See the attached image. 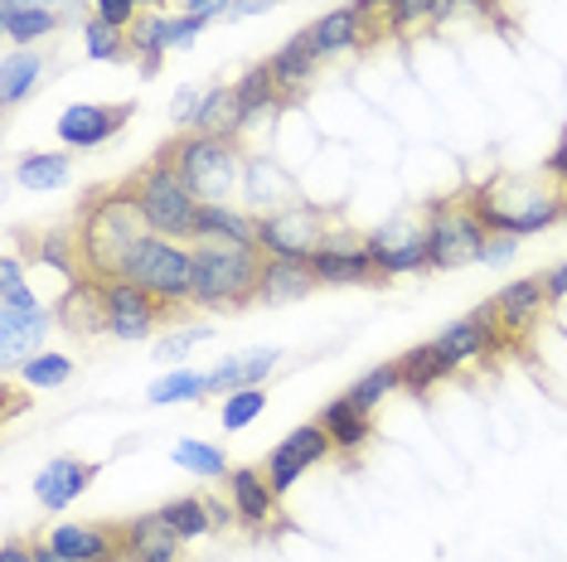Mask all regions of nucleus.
Wrapping results in <instances>:
<instances>
[{
    "instance_id": "nucleus-8",
    "label": "nucleus",
    "mask_w": 567,
    "mask_h": 562,
    "mask_svg": "<svg viewBox=\"0 0 567 562\" xmlns=\"http://www.w3.org/2000/svg\"><path fill=\"white\" fill-rule=\"evenodd\" d=\"M330 228H334V209L296 199V204H287V209L262 214V219H257V248H262V258L311 262L320 252V242L330 238Z\"/></svg>"
},
{
    "instance_id": "nucleus-33",
    "label": "nucleus",
    "mask_w": 567,
    "mask_h": 562,
    "mask_svg": "<svg viewBox=\"0 0 567 562\" xmlns=\"http://www.w3.org/2000/svg\"><path fill=\"white\" fill-rule=\"evenodd\" d=\"M34 262H40V267H54V272L69 277V281H83L79 233H73V228H54V233H40V238H34Z\"/></svg>"
},
{
    "instance_id": "nucleus-51",
    "label": "nucleus",
    "mask_w": 567,
    "mask_h": 562,
    "mask_svg": "<svg viewBox=\"0 0 567 562\" xmlns=\"http://www.w3.org/2000/svg\"><path fill=\"white\" fill-rule=\"evenodd\" d=\"M495 0H436L432 6V20H451V15H461V10H489Z\"/></svg>"
},
{
    "instance_id": "nucleus-50",
    "label": "nucleus",
    "mask_w": 567,
    "mask_h": 562,
    "mask_svg": "<svg viewBox=\"0 0 567 562\" xmlns=\"http://www.w3.org/2000/svg\"><path fill=\"white\" fill-rule=\"evenodd\" d=\"M544 175H548V180H553V185H558L563 195H567V136L558 140V150H553V156L544 160Z\"/></svg>"
},
{
    "instance_id": "nucleus-57",
    "label": "nucleus",
    "mask_w": 567,
    "mask_h": 562,
    "mask_svg": "<svg viewBox=\"0 0 567 562\" xmlns=\"http://www.w3.org/2000/svg\"><path fill=\"white\" fill-rule=\"evenodd\" d=\"M34 558H40V562H79V558L59 553V548H49V543H34Z\"/></svg>"
},
{
    "instance_id": "nucleus-41",
    "label": "nucleus",
    "mask_w": 567,
    "mask_h": 562,
    "mask_svg": "<svg viewBox=\"0 0 567 562\" xmlns=\"http://www.w3.org/2000/svg\"><path fill=\"white\" fill-rule=\"evenodd\" d=\"M262 407H267L262 388H238V393H228V398H224V413H218V422H224V431H243V427H252V422L262 417Z\"/></svg>"
},
{
    "instance_id": "nucleus-47",
    "label": "nucleus",
    "mask_w": 567,
    "mask_h": 562,
    "mask_svg": "<svg viewBox=\"0 0 567 562\" xmlns=\"http://www.w3.org/2000/svg\"><path fill=\"white\" fill-rule=\"evenodd\" d=\"M432 6L436 0H398L393 6V34H403V30H412V24L432 20Z\"/></svg>"
},
{
    "instance_id": "nucleus-43",
    "label": "nucleus",
    "mask_w": 567,
    "mask_h": 562,
    "mask_svg": "<svg viewBox=\"0 0 567 562\" xmlns=\"http://www.w3.org/2000/svg\"><path fill=\"white\" fill-rule=\"evenodd\" d=\"M209 335H214L209 325H195V330H175L171 340H161V344H156V360H179V354H189V350H195L199 340H209Z\"/></svg>"
},
{
    "instance_id": "nucleus-26",
    "label": "nucleus",
    "mask_w": 567,
    "mask_h": 562,
    "mask_svg": "<svg viewBox=\"0 0 567 562\" xmlns=\"http://www.w3.org/2000/svg\"><path fill=\"white\" fill-rule=\"evenodd\" d=\"M277 360H281V350H248V354H238V360H224L209 374V393L228 398V393H238V388H262V378H272Z\"/></svg>"
},
{
    "instance_id": "nucleus-12",
    "label": "nucleus",
    "mask_w": 567,
    "mask_h": 562,
    "mask_svg": "<svg viewBox=\"0 0 567 562\" xmlns=\"http://www.w3.org/2000/svg\"><path fill=\"white\" fill-rule=\"evenodd\" d=\"M330 451H334V441H330V431L320 427V422H306V427L287 431V437L277 441V451L267 456V480H272V490L287 495L291 485L301 480L311 466L326 461Z\"/></svg>"
},
{
    "instance_id": "nucleus-32",
    "label": "nucleus",
    "mask_w": 567,
    "mask_h": 562,
    "mask_svg": "<svg viewBox=\"0 0 567 562\" xmlns=\"http://www.w3.org/2000/svg\"><path fill=\"white\" fill-rule=\"evenodd\" d=\"M16 180L24 189H63L73 180V160L63 156V150H30V156H20V165H16Z\"/></svg>"
},
{
    "instance_id": "nucleus-14",
    "label": "nucleus",
    "mask_w": 567,
    "mask_h": 562,
    "mask_svg": "<svg viewBox=\"0 0 567 562\" xmlns=\"http://www.w3.org/2000/svg\"><path fill=\"white\" fill-rule=\"evenodd\" d=\"M102 287H107V335L112 340L136 344L156 330L161 315H171L151 291L132 287V281H102Z\"/></svg>"
},
{
    "instance_id": "nucleus-54",
    "label": "nucleus",
    "mask_w": 567,
    "mask_h": 562,
    "mask_svg": "<svg viewBox=\"0 0 567 562\" xmlns=\"http://www.w3.org/2000/svg\"><path fill=\"white\" fill-rule=\"evenodd\" d=\"M277 0H234V10H228V20H243V15H262V10H272Z\"/></svg>"
},
{
    "instance_id": "nucleus-48",
    "label": "nucleus",
    "mask_w": 567,
    "mask_h": 562,
    "mask_svg": "<svg viewBox=\"0 0 567 562\" xmlns=\"http://www.w3.org/2000/svg\"><path fill=\"white\" fill-rule=\"evenodd\" d=\"M514 252H519V238H509V233H489V242H485V252H481V262H489V267H499V262H509Z\"/></svg>"
},
{
    "instance_id": "nucleus-34",
    "label": "nucleus",
    "mask_w": 567,
    "mask_h": 562,
    "mask_svg": "<svg viewBox=\"0 0 567 562\" xmlns=\"http://www.w3.org/2000/svg\"><path fill=\"white\" fill-rule=\"evenodd\" d=\"M398 374H403V388L408 393H427L446 374H456V368L442 360V350H436V344H417V350H408L403 360H398Z\"/></svg>"
},
{
    "instance_id": "nucleus-46",
    "label": "nucleus",
    "mask_w": 567,
    "mask_h": 562,
    "mask_svg": "<svg viewBox=\"0 0 567 562\" xmlns=\"http://www.w3.org/2000/svg\"><path fill=\"white\" fill-rule=\"evenodd\" d=\"M354 6H359V15L369 20V30L379 34V40L383 34H393V6L398 0H354Z\"/></svg>"
},
{
    "instance_id": "nucleus-5",
    "label": "nucleus",
    "mask_w": 567,
    "mask_h": 562,
    "mask_svg": "<svg viewBox=\"0 0 567 562\" xmlns=\"http://www.w3.org/2000/svg\"><path fill=\"white\" fill-rule=\"evenodd\" d=\"M126 189H132V199H136V209H141V219H146L151 233L175 238V242L179 238L195 242V228H199V209H204V204L195 199V189L179 180V175L165 160L141 165L132 180H126Z\"/></svg>"
},
{
    "instance_id": "nucleus-17",
    "label": "nucleus",
    "mask_w": 567,
    "mask_h": 562,
    "mask_svg": "<svg viewBox=\"0 0 567 562\" xmlns=\"http://www.w3.org/2000/svg\"><path fill=\"white\" fill-rule=\"evenodd\" d=\"M179 533L165 523V514H136L122 523V562H179Z\"/></svg>"
},
{
    "instance_id": "nucleus-52",
    "label": "nucleus",
    "mask_w": 567,
    "mask_h": 562,
    "mask_svg": "<svg viewBox=\"0 0 567 562\" xmlns=\"http://www.w3.org/2000/svg\"><path fill=\"white\" fill-rule=\"evenodd\" d=\"M20 287H24V267L16 252H10V258L0 262V291H20Z\"/></svg>"
},
{
    "instance_id": "nucleus-16",
    "label": "nucleus",
    "mask_w": 567,
    "mask_h": 562,
    "mask_svg": "<svg viewBox=\"0 0 567 562\" xmlns=\"http://www.w3.org/2000/svg\"><path fill=\"white\" fill-rule=\"evenodd\" d=\"M54 321L69 330V335H79V340L107 335V287L93 281V277L73 281V287L63 291V301L54 305Z\"/></svg>"
},
{
    "instance_id": "nucleus-18",
    "label": "nucleus",
    "mask_w": 567,
    "mask_h": 562,
    "mask_svg": "<svg viewBox=\"0 0 567 562\" xmlns=\"http://www.w3.org/2000/svg\"><path fill=\"white\" fill-rule=\"evenodd\" d=\"M243 204H248L257 219H262V214H277V209H287V204H296V180L277 160L248 156L243 160Z\"/></svg>"
},
{
    "instance_id": "nucleus-25",
    "label": "nucleus",
    "mask_w": 567,
    "mask_h": 562,
    "mask_svg": "<svg viewBox=\"0 0 567 562\" xmlns=\"http://www.w3.org/2000/svg\"><path fill=\"white\" fill-rule=\"evenodd\" d=\"M316 63H320V49L311 40V30L291 34V40L281 44V54L272 59V79L281 87V97H287V102L301 97L306 87H311V79H316Z\"/></svg>"
},
{
    "instance_id": "nucleus-9",
    "label": "nucleus",
    "mask_w": 567,
    "mask_h": 562,
    "mask_svg": "<svg viewBox=\"0 0 567 562\" xmlns=\"http://www.w3.org/2000/svg\"><path fill=\"white\" fill-rule=\"evenodd\" d=\"M49 335V311L34 301L30 287L20 291H0V364L6 374H16L40 354V344Z\"/></svg>"
},
{
    "instance_id": "nucleus-35",
    "label": "nucleus",
    "mask_w": 567,
    "mask_h": 562,
    "mask_svg": "<svg viewBox=\"0 0 567 562\" xmlns=\"http://www.w3.org/2000/svg\"><path fill=\"white\" fill-rule=\"evenodd\" d=\"M393 388H403V374H398V360H389V364H373L364 378H354L350 388H344V398H350L359 413H373L383 398H389Z\"/></svg>"
},
{
    "instance_id": "nucleus-20",
    "label": "nucleus",
    "mask_w": 567,
    "mask_h": 562,
    "mask_svg": "<svg viewBox=\"0 0 567 562\" xmlns=\"http://www.w3.org/2000/svg\"><path fill=\"white\" fill-rule=\"evenodd\" d=\"M495 321L499 330H528V325H538L544 321V311L553 305L548 296V277H524V281H509L505 291H499L495 301Z\"/></svg>"
},
{
    "instance_id": "nucleus-40",
    "label": "nucleus",
    "mask_w": 567,
    "mask_h": 562,
    "mask_svg": "<svg viewBox=\"0 0 567 562\" xmlns=\"http://www.w3.org/2000/svg\"><path fill=\"white\" fill-rule=\"evenodd\" d=\"M20 374H24L30 388H63V383L73 378V360L69 354H54V350H40L30 364L20 368Z\"/></svg>"
},
{
    "instance_id": "nucleus-55",
    "label": "nucleus",
    "mask_w": 567,
    "mask_h": 562,
    "mask_svg": "<svg viewBox=\"0 0 567 562\" xmlns=\"http://www.w3.org/2000/svg\"><path fill=\"white\" fill-rule=\"evenodd\" d=\"M548 296H553V301L567 296V262L558 267V272H548Z\"/></svg>"
},
{
    "instance_id": "nucleus-24",
    "label": "nucleus",
    "mask_w": 567,
    "mask_h": 562,
    "mask_svg": "<svg viewBox=\"0 0 567 562\" xmlns=\"http://www.w3.org/2000/svg\"><path fill=\"white\" fill-rule=\"evenodd\" d=\"M320 287L316 267L311 262H296V258H267L262 262V281H257V301L262 305H287L301 301Z\"/></svg>"
},
{
    "instance_id": "nucleus-45",
    "label": "nucleus",
    "mask_w": 567,
    "mask_h": 562,
    "mask_svg": "<svg viewBox=\"0 0 567 562\" xmlns=\"http://www.w3.org/2000/svg\"><path fill=\"white\" fill-rule=\"evenodd\" d=\"M209 20H199V15H175L171 24H165V49H189L199 40V30Z\"/></svg>"
},
{
    "instance_id": "nucleus-28",
    "label": "nucleus",
    "mask_w": 567,
    "mask_h": 562,
    "mask_svg": "<svg viewBox=\"0 0 567 562\" xmlns=\"http://www.w3.org/2000/svg\"><path fill=\"white\" fill-rule=\"evenodd\" d=\"M63 24L59 10L49 6H20V0H0V34L10 44H34V40H49Z\"/></svg>"
},
{
    "instance_id": "nucleus-38",
    "label": "nucleus",
    "mask_w": 567,
    "mask_h": 562,
    "mask_svg": "<svg viewBox=\"0 0 567 562\" xmlns=\"http://www.w3.org/2000/svg\"><path fill=\"white\" fill-rule=\"evenodd\" d=\"M199 393H209V374H195V368H175V374H165L151 383V393L146 398L165 407V403H189V398H199Z\"/></svg>"
},
{
    "instance_id": "nucleus-10",
    "label": "nucleus",
    "mask_w": 567,
    "mask_h": 562,
    "mask_svg": "<svg viewBox=\"0 0 567 562\" xmlns=\"http://www.w3.org/2000/svg\"><path fill=\"white\" fill-rule=\"evenodd\" d=\"M320 287H379L383 272L379 262L369 258V242L364 233H350V228H330V238L320 242V252L311 258Z\"/></svg>"
},
{
    "instance_id": "nucleus-36",
    "label": "nucleus",
    "mask_w": 567,
    "mask_h": 562,
    "mask_svg": "<svg viewBox=\"0 0 567 562\" xmlns=\"http://www.w3.org/2000/svg\"><path fill=\"white\" fill-rule=\"evenodd\" d=\"M83 44H87V59H97V63L132 59V34L117 30V24H107V20H97V15L83 24Z\"/></svg>"
},
{
    "instance_id": "nucleus-39",
    "label": "nucleus",
    "mask_w": 567,
    "mask_h": 562,
    "mask_svg": "<svg viewBox=\"0 0 567 562\" xmlns=\"http://www.w3.org/2000/svg\"><path fill=\"white\" fill-rule=\"evenodd\" d=\"M175 466H185L189 476H204V480H218L228 470V456L218 446H204V441H179L175 446Z\"/></svg>"
},
{
    "instance_id": "nucleus-31",
    "label": "nucleus",
    "mask_w": 567,
    "mask_h": 562,
    "mask_svg": "<svg viewBox=\"0 0 567 562\" xmlns=\"http://www.w3.org/2000/svg\"><path fill=\"white\" fill-rule=\"evenodd\" d=\"M189 132H204V136H243V107H238V93L234 87H209L204 93V107H199V122Z\"/></svg>"
},
{
    "instance_id": "nucleus-42",
    "label": "nucleus",
    "mask_w": 567,
    "mask_h": 562,
    "mask_svg": "<svg viewBox=\"0 0 567 562\" xmlns=\"http://www.w3.org/2000/svg\"><path fill=\"white\" fill-rule=\"evenodd\" d=\"M204 93H209V87H179L175 93V102H171V122L175 126H195L199 122V107H204Z\"/></svg>"
},
{
    "instance_id": "nucleus-27",
    "label": "nucleus",
    "mask_w": 567,
    "mask_h": 562,
    "mask_svg": "<svg viewBox=\"0 0 567 562\" xmlns=\"http://www.w3.org/2000/svg\"><path fill=\"white\" fill-rule=\"evenodd\" d=\"M195 242H228V248H257V219L234 214L228 204H204L199 209V228ZM262 252V248H257Z\"/></svg>"
},
{
    "instance_id": "nucleus-3",
    "label": "nucleus",
    "mask_w": 567,
    "mask_h": 562,
    "mask_svg": "<svg viewBox=\"0 0 567 562\" xmlns=\"http://www.w3.org/2000/svg\"><path fill=\"white\" fill-rule=\"evenodd\" d=\"M171 170L195 189L199 204H224L234 189H243V150L238 136H204V132H179L156 150Z\"/></svg>"
},
{
    "instance_id": "nucleus-37",
    "label": "nucleus",
    "mask_w": 567,
    "mask_h": 562,
    "mask_svg": "<svg viewBox=\"0 0 567 562\" xmlns=\"http://www.w3.org/2000/svg\"><path fill=\"white\" fill-rule=\"evenodd\" d=\"M161 514H165V523H171L179 539H199V533H209V529H214L204 495H179V500L161 504Z\"/></svg>"
},
{
    "instance_id": "nucleus-13",
    "label": "nucleus",
    "mask_w": 567,
    "mask_h": 562,
    "mask_svg": "<svg viewBox=\"0 0 567 562\" xmlns=\"http://www.w3.org/2000/svg\"><path fill=\"white\" fill-rule=\"evenodd\" d=\"M132 117H136V102H117V107H102V102H73V107H63L54 132H59V140L69 150H93V146H102V140L117 136Z\"/></svg>"
},
{
    "instance_id": "nucleus-58",
    "label": "nucleus",
    "mask_w": 567,
    "mask_h": 562,
    "mask_svg": "<svg viewBox=\"0 0 567 562\" xmlns=\"http://www.w3.org/2000/svg\"><path fill=\"white\" fill-rule=\"evenodd\" d=\"M20 6H49V10H54V6H59V0H20Z\"/></svg>"
},
{
    "instance_id": "nucleus-2",
    "label": "nucleus",
    "mask_w": 567,
    "mask_h": 562,
    "mask_svg": "<svg viewBox=\"0 0 567 562\" xmlns=\"http://www.w3.org/2000/svg\"><path fill=\"white\" fill-rule=\"evenodd\" d=\"M471 209L481 214L489 233L528 238L538 228H553L567 214L563 189H544L538 180H519V175H495L481 189H471Z\"/></svg>"
},
{
    "instance_id": "nucleus-49",
    "label": "nucleus",
    "mask_w": 567,
    "mask_h": 562,
    "mask_svg": "<svg viewBox=\"0 0 567 562\" xmlns=\"http://www.w3.org/2000/svg\"><path fill=\"white\" fill-rule=\"evenodd\" d=\"M234 10V0H179V15H199V20H224Z\"/></svg>"
},
{
    "instance_id": "nucleus-4",
    "label": "nucleus",
    "mask_w": 567,
    "mask_h": 562,
    "mask_svg": "<svg viewBox=\"0 0 567 562\" xmlns=\"http://www.w3.org/2000/svg\"><path fill=\"white\" fill-rule=\"evenodd\" d=\"M195 281H189V305L204 311H243L257 301L262 281V252L257 248H228V242H195Z\"/></svg>"
},
{
    "instance_id": "nucleus-30",
    "label": "nucleus",
    "mask_w": 567,
    "mask_h": 562,
    "mask_svg": "<svg viewBox=\"0 0 567 562\" xmlns=\"http://www.w3.org/2000/svg\"><path fill=\"white\" fill-rule=\"evenodd\" d=\"M40 79H44V54H34V49H10V54L0 59V97H6V107L30 97Z\"/></svg>"
},
{
    "instance_id": "nucleus-59",
    "label": "nucleus",
    "mask_w": 567,
    "mask_h": 562,
    "mask_svg": "<svg viewBox=\"0 0 567 562\" xmlns=\"http://www.w3.org/2000/svg\"><path fill=\"white\" fill-rule=\"evenodd\" d=\"M141 6H151V10H161V6H165V0H141Z\"/></svg>"
},
{
    "instance_id": "nucleus-44",
    "label": "nucleus",
    "mask_w": 567,
    "mask_h": 562,
    "mask_svg": "<svg viewBox=\"0 0 567 562\" xmlns=\"http://www.w3.org/2000/svg\"><path fill=\"white\" fill-rule=\"evenodd\" d=\"M97 20L117 24V30H132V24L141 20V0H93Z\"/></svg>"
},
{
    "instance_id": "nucleus-23",
    "label": "nucleus",
    "mask_w": 567,
    "mask_h": 562,
    "mask_svg": "<svg viewBox=\"0 0 567 562\" xmlns=\"http://www.w3.org/2000/svg\"><path fill=\"white\" fill-rule=\"evenodd\" d=\"M97 466L93 461H79V456H59V461H49L40 476H34V500L44 509H69L79 495L93 485Z\"/></svg>"
},
{
    "instance_id": "nucleus-56",
    "label": "nucleus",
    "mask_w": 567,
    "mask_h": 562,
    "mask_svg": "<svg viewBox=\"0 0 567 562\" xmlns=\"http://www.w3.org/2000/svg\"><path fill=\"white\" fill-rule=\"evenodd\" d=\"M0 562H40V558H34V548H24V543H6Z\"/></svg>"
},
{
    "instance_id": "nucleus-19",
    "label": "nucleus",
    "mask_w": 567,
    "mask_h": 562,
    "mask_svg": "<svg viewBox=\"0 0 567 562\" xmlns=\"http://www.w3.org/2000/svg\"><path fill=\"white\" fill-rule=\"evenodd\" d=\"M44 543L79 562H122V523H59Z\"/></svg>"
},
{
    "instance_id": "nucleus-15",
    "label": "nucleus",
    "mask_w": 567,
    "mask_h": 562,
    "mask_svg": "<svg viewBox=\"0 0 567 562\" xmlns=\"http://www.w3.org/2000/svg\"><path fill=\"white\" fill-rule=\"evenodd\" d=\"M432 344L442 350V360H446L451 368H461V364L481 360V354H495V350H499V321H495V305H481V311H471L466 321L446 325Z\"/></svg>"
},
{
    "instance_id": "nucleus-1",
    "label": "nucleus",
    "mask_w": 567,
    "mask_h": 562,
    "mask_svg": "<svg viewBox=\"0 0 567 562\" xmlns=\"http://www.w3.org/2000/svg\"><path fill=\"white\" fill-rule=\"evenodd\" d=\"M79 258H83V277L93 281H122V267L132 258V248L151 233L146 219H141L136 199L126 185L97 189L93 199L83 204L79 214Z\"/></svg>"
},
{
    "instance_id": "nucleus-29",
    "label": "nucleus",
    "mask_w": 567,
    "mask_h": 562,
    "mask_svg": "<svg viewBox=\"0 0 567 562\" xmlns=\"http://www.w3.org/2000/svg\"><path fill=\"white\" fill-rule=\"evenodd\" d=\"M316 422L330 431L334 451H359V446H364V441L373 437L369 413H359V407H354L350 398H344V393H340V398H334V403H330V407H326V413H320Z\"/></svg>"
},
{
    "instance_id": "nucleus-6",
    "label": "nucleus",
    "mask_w": 567,
    "mask_h": 562,
    "mask_svg": "<svg viewBox=\"0 0 567 562\" xmlns=\"http://www.w3.org/2000/svg\"><path fill=\"white\" fill-rule=\"evenodd\" d=\"M122 281L151 291L165 311H179L189 305V281H195V252H185L175 238H161V233H146L132 248V258L122 267Z\"/></svg>"
},
{
    "instance_id": "nucleus-53",
    "label": "nucleus",
    "mask_w": 567,
    "mask_h": 562,
    "mask_svg": "<svg viewBox=\"0 0 567 562\" xmlns=\"http://www.w3.org/2000/svg\"><path fill=\"white\" fill-rule=\"evenodd\" d=\"M204 504H209V523H214V529H228V523L238 519V509H228L224 500H214V495H204Z\"/></svg>"
},
{
    "instance_id": "nucleus-11",
    "label": "nucleus",
    "mask_w": 567,
    "mask_h": 562,
    "mask_svg": "<svg viewBox=\"0 0 567 562\" xmlns=\"http://www.w3.org/2000/svg\"><path fill=\"white\" fill-rule=\"evenodd\" d=\"M369 242V258L379 262L383 277H408V272H427L432 258V242H427V223H412V219H393L383 228L364 233Z\"/></svg>"
},
{
    "instance_id": "nucleus-7",
    "label": "nucleus",
    "mask_w": 567,
    "mask_h": 562,
    "mask_svg": "<svg viewBox=\"0 0 567 562\" xmlns=\"http://www.w3.org/2000/svg\"><path fill=\"white\" fill-rule=\"evenodd\" d=\"M427 242H432L427 272H451V267L481 262V252L489 242V228L481 223V214L471 209V195L432 204L427 209Z\"/></svg>"
},
{
    "instance_id": "nucleus-21",
    "label": "nucleus",
    "mask_w": 567,
    "mask_h": 562,
    "mask_svg": "<svg viewBox=\"0 0 567 562\" xmlns=\"http://www.w3.org/2000/svg\"><path fill=\"white\" fill-rule=\"evenodd\" d=\"M228 495H234V509H238V519L248 523V529H267V523L277 519V500H281V495L272 490L267 470H257V466L228 470Z\"/></svg>"
},
{
    "instance_id": "nucleus-22",
    "label": "nucleus",
    "mask_w": 567,
    "mask_h": 562,
    "mask_svg": "<svg viewBox=\"0 0 567 562\" xmlns=\"http://www.w3.org/2000/svg\"><path fill=\"white\" fill-rule=\"evenodd\" d=\"M311 40H316V49H320V59H334V54H350V49L373 44L379 34L369 30V20L359 15V6L350 0V6L326 10V15L311 24Z\"/></svg>"
}]
</instances>
